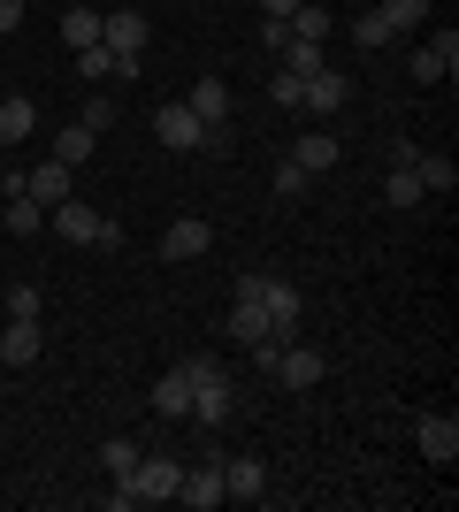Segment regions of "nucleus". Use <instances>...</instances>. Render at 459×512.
<instances>
[{
	"mask_svg": "<svg viewBox=\"0 0 459 512\" xmlns=\"http://www.w3.org/2000/svg\"><path fill=\"white\" fill-rule=\"evenodd\" d=\"M222 490H230V497H245V505H261V490H268V467L253 459V451H238V459H222Z\"/></svg>",
	"mask_w": 459,
	"mask_h": 512,
	"instance_id": "nucleus-15",
	"label": "nucleus"
},
{
	"mask_svg": "<svg viewBox=\"0 0 459 512\" xmlns=\"http://www.w3.org/2000/svg\"><path fill=\"white\" fill-rule=\"evenodd\" d=\"M31 130H39V107L23 100V92H8V100H0V146H23Z\"/></svg>",
	"mask_w": 459,
	"mask_h": 512,
	"instance_id": "nucleus-19",
	"label": "nucleus"
},
{
	"mask_svg": "<svg viewBox=\"0 0 459 512\" xmlns=\"http://www.w3.org/2000/svg\"><path fill=\"white\" fill-rule=\"evenodd\" d=\"M8 31H23V0H0V39Z\"/></svg>",
	"mask_w": 459,
	"mask_h": 512,
	"instance_id": "nucleus-35",
	"label": "nucleus"
},
{
	"mask_svg": "<svg viewBox=\"0 0 459 512\" xmlns=\"http://www.w3.org/2000/svg\"><path fill=\"white\" fill-rule=\"evenodd\" d=\"M406 69H414V85H444V77H452V69H459V31H452V23H444V31H437V39H429V46H421V54H414V62H406Z\"/></svg>",
	"mask_w": 459,
	"mask_h": 512,
	"instance_id": "nucleus-10",
	"label": "nucleus"
},
{
	"mask_svg": "<svg viewBox=\"0 0 459 512\" xmlns=\"http://www.w3.org/2000/svg\"><path fill=\"white\" fill-rule=\"evenodd\" d=\"M284 23H291V39H314V46L329 39V8H322V0H299Z\"/></svg>",
	"mask_w": 459,
	"mask_h": 512,
	"instance_id": "nucleus-24",
	"label": "nucleus"
},
{
	"mask_svg": "<svg viewBox=\"0 0 459 512\" xmlns=\"http://www.w3.org/2000/svg\"><path fill=\"white\" fill-rule=\"evenodd\" d=\"M291 8H299V0H261V16H291Z\"/></svg>",
	"mask_w": 459,
	"mask_h": 512,
	"instance_id": "nucleus-36",
	"label": "nucleus"
},
{
	"mask_svg": "<svg viewBox=\"0 0 459 512\" xmlns=\"http://www.w3.org/2000/svg\"><path fill=\"white\" fill-rule=\"evenodd\" d=\"M46 230L69 237V245H100V253H108V245H123V230H115L108 214H92L85 199H62V207H46Z\"/></svg>",
	"mask_w": 459,
	"mask_h": 512,
	"instance_id": "nucleus-2",
	"label": "nucleus"
},
{
	"mask_svg": "<svg viewBox=\"0 0 459 512\" xmlns=\"http://www.w3.org/2000/svg\"><path fill=\"white\" fill-rule=\"evenodd\" d=\"M291 46V23L284 16H261V54H284Z\"/></svg>",
	"mask_w": 459,
	"mask_h": 512,
	"instance_id": "nucleus-32",
	"label": "nucleus"
},
{
	"mask_svg": "<svg viewBox=\"0 0 459 512\" xmlns=\"http://www.w3.org/2000/svg\"><path fill=\"white\" fill-rule=\"evenodd\" d=\"M8 230H16V237H39L46 230V207L31 192H8Z\"/></svg>",
	"mask_w": 459,
	"mask_h": 512,
	"instance_id": "nucleus-25",
	"label": "nucleus"
},
{
	"mask_svg": "<svg viewBox=\"0 0 459 512\" xmlns=\"http://www.w3.org/2000/svg\"><path fill=\"white\" fill-rule=\"evenodd\" d=\"M345 100H352V77H345V69H314V77H306V85H299V107H306V115H314V123H329V115H345Z\"/></svg>",
	"mask_w": 459,
	"mask_h": 512,
	"instance_id": "nucleus-5",
	"label": "nucleus"
},
{
	"mask_svg": "<svg viewBox=\"0 0 459 512\" xmlns=\"http://www.w3.org/2000/svg\"><path fill=\"white\" fill-rule=\"evenodd\" d=\"M39 352H46V329H39V321H16V314H8V329H0V360H8V367H31Z\"/></svg>",
	"mask_w": 459,
	"mask_h": 512,
	"instance_id": "nucleus-16",
	"label": "nucleus"
},
{
	"mask_svg": "<svg viewBox=\"0 0 459 512\" xmlns=\"http://www.w3.org/2000/svg\"><path fill=\"white\" fill-rule=\"evenodd\" d=\"M100 467H108L115 482H123V474H138V444H131V436H108V444H100Z\"/></svg>",
	"mask_w": 459,
	"mask_h": 512,
	"instance_id": "nucleus-27",
	"label": "nucleus"
},
{
	"mask_svg": "<svg viewBox=\"0 0 459 512\" xmlns=\"http://www.w3.org/2000/svg\"><path fill=\"white\" fill-rule=\"evenodd\" d=\"M184 107H192L199 123L215 130V123H230V85H222V77H199L192 92H184Z\"/></svg>",
	"mask_w": 459,
	"mask_h": 512,
	"instance_id": "nucleus-18",
	"label": "nucleus"
},
{
	"mask_svg": "<svg viewBox=\"0 0 459 512\" xmlns=\"http://www.w3.org/2000/svg\"><path fill=\"white\" fill-rule=\"evenodd\" d=\"M299 85H306V77H291V69H276V77H268V100L284 107V115H299Z\"/></svg>",
	"mask_w": 459,
	"mask_h": 512,
	"instance_id": "nucleus-30",
	"label": "nucleus"
},
{
	"mask_svg": "<svg viewBox=\"0 0 459 512\" xmlns=\"http://www.w3.org/2000/svg\"><path fill=\"white\" fill-rule=\"evenodd\" d=\"M8 192H31L39 207H62V199H77V169H69V161H39V169L16 176Z\"/></svg>",
	"mask_w": 459,
	"mask_h": 512,
	"instance_id": "nucleus-6",
	"label": "nucleus"
},
{
	"mask_svg": "<svg viewBox=\"0 0 459 512\" xmlns=\"http://www.w3.org/2000/svg\"><path fill=\"white\" fill-rule=\"evenodd\" d=\"M421 459H429V467H452L459 459V421L452 413H421Z\"/></svg>",
	"mask_w": 459,
	"mask_h": 512,
	"instance_id": "nucleus-14",
	"label": "nucleus"
},
{
	"mask_svg": "<svg viewBox=\"0 0 459 512\" xmlns=\"http://www.w3.org/2000/svg\"><path fill=\"white\" fill-rule=\"evenodd\" d=\"M146 123H153V138H161V146H169V153H199V146H207V138H215V130L199 123V115H192V107H184V100H161V107H153V115H146Z\"/></svg>",
	"mask_w": 459,
	"mask_h": 512,
	"instance_id": "nucleus-3",
	"label": "nucleus"
},
{
	"mask_svg": "<svg viewBox=\"0 0 459 512\" xmlns=\"http://www.w3.org/2000/svg\"><path fill=\"white\" fill-rule=\"evenodd\" d=\"M414 176H421V192H452V184H459L452 153H421V161H414Z\"/></svg>",
	"mask_w": 459,
	"mask_h": 512,
	"instance_id": "nucleus-26",
	"label": "nucleus"
},
{
	"mask_svg": "<svg viewBox=\"0 0 459 512\" xmlns=\"http://www.w3.org/2000/svg\"><path fill=\"white\" fill-rule=\"evenodd\" d=\"M8 314H16V321H39V291H31V283H16V291H8Z\"/></svg>",
	"mask_w": 459,
	"mask_h": 512,
	"instance_id": "nucleus-33",
	"label": "nucleus"
},
{
	"mask_svg": "<svg viewBox=\"0 0 459 512\" xmlns=\"http://www.w3.org/2000/svg\"><path fill=\"white\" fill-rule=\"evenodd\" d=\"M306 184H314V176H306L299 161H291V153H284V161H276V199H299Z\"/></svg>",
	"mask_w": 459,
	"mask_h": 512,
	"instance_id": "nucleus-31",
	"label": "nucleus"
},
{
	"mask_svg": "<svg viewBox=\"0 0 459 512\" xmlns=\"http://www.w3.org/2000/svg\"><path fill=\"white\" fill-rule=\"evenodd\" d=\"M62 46H69V54H77V46H100V8L69 0V8H62Z\"/></svg>",
	"mask_w": 459,
	"mask_h": 512,
	"instance_id": "nucleus-20",
	"label": "nucleus"
},
{
	"mask_svg": "<svg viewBox=\"0 0 459 512\" xmlns=\"http://www.w3.org/2000/svg\"><path fill=\"white\" fill-rule=\"evenodd\" d=\"M207 245H215V230H207L199 214H176L169 230H161V245H153V253H161V260H199Z\"/></svg>",
	"mask_w": 459,
	"mask_h": 512,
	"instance_id": "nucleus-11",
	"label": "nucleus"
},
{
	"mask_svg": "<svg viewBox=\"0 0 459 512\" xmlns=\"http://www.w3.org/2000/svg\"><path fill=\"white\" fill-rule=\"evenodd\" d=\"M153 413H161V421H184V413H192V360H176L169 375L153 383Z\"/></svg>",
	"mask_w": 459,
	"mask_h": 512,
	"instance_id": "nucleus-13",
	"label": "nucleus"
},
{
	"mask_svg": "<svg viewBox=\"0 0 459 512\" xmlns=\"http://www.w3.org/2000/svg\"><path fill=\"white\" fill-rule=\"evenodd\" d=\"M352 39H360V46H398V31H391V16H383V8H368V16L352 23Z\"/></svg>",
	"mask_w": 459,
	"mask_h": 512,
	"instance_id": "nucleus-29",
	"label": "nucleus"
},
{
	"mask_svg": "<svg viewBox=\"0 0 459 512\" xmlns=\"http://www.w3.org/2000/svg\"><path fill=\"white\" fill-rule=\"evenodd\" d=\"M230 337H238V344H261V337H276V321H268V306H261V291H253V276H238V306H230Z\"/></svg>",
	"mask_w": 459,
	"mask_h": 512,
	"instance_id": "nucleus-9",
	"label": "nucleus"
},
{
	"mask_svg": "<svg viewBox=\"0 0 459 512\" xmlns=\"http://www.w3.org/2000/svg\"><path fill=\"white\" fill-rule=\"evenodd\" d=\"M268 375H276V383H284V390H314V383H322V375H329V360H322V352H314V344H299V337H291L284 352H276V367H268Z\"/></svg>",
	"mask_w": 459,
	"mask_h": 512,
	"instance_id": "nucleus-7",
	"label": "nucleus"
},
{
	"mask_svg": "<svg viewBox=\"0 0 459 512\" xmlns=\"http://www.w3.org/2000/svg\"><path fill=\"white\" fill-rule=\"evenodd\" d=\"M253 291H261L268 321H276V344H291V337H299V321H306V299H299V283H284V276H253Z\"/></svg>",
	"mask_w": 459,
	"mask_h": 512,
	"instance_id": "nucleus-4",
	"label": "nucleus"
},
{
	"mask_svg": "<svg viewBox=\"0 0 459 512\" xmlns=\"http://www.w3.org/2000/svg\"><path fill=\"white\" fill-rule=\"evenodd\" d=\"M421 199H429V192H421V176L391 161V176H383V207H398V214H406V207H421Z\"/></svg>",
	"mask_w": 459,
	"mask_h": 512,
	"instance_id": "nucleus-23",
	"label": "nucleus"
},
{
	"mask_svg": "<svg viewBox=\"0 0 459 512\" xmlns=\"http://www.w3.org/2000/svg\"><path fill=\"white\" fill-rule=\"evenodd\" d=\"M176 505H192V512L230 505V490H222V467H184V482H176Z\"/></svg>",
	"mask_w": 459,
	"mask_h": 512,
	"instance_id": "nucleus-12",
	"label": "nucleus"
},
{
	"mask_svg": "<svg viewBox=\"0 0 459 512\" xmlns=\"http://www.w3.org/2000/svg\"><path fill=\"white\" fill-rule=\"evenodd\" d=\"M291 161H299L306 176H329V169H337V161H345V146H337L329 130H306L299 146H291Z\"/></svg>",
	"mask_w": 459,
	"mask_h": 512,
	"instance_id": "nucleus-17",
	"label": "nucleus"
},
{
	"mask_svg": "<svg viewBox=\"0 0 459 512\" xmlns=\"http://www.w3.org/2000/svg\"><path fill=\"white\" fill-rule=\"evenodd\" d=\"M77 77H92V85H100V77H138V69L123 62V54H108V46H77Z\"/></svg>",
	"mask_w": 459,
	"mask_h": 512,
	"instance_id": "nucleus-21",
	"label": "nucleus"
},
{
	"mask_svg": "<svg viewBox=\"0 0 459 512\" xmlns=\"http://www.w3.org/2000/svg\"><path fill=\"white\" fill-rule=\"evenodd\" d=\"M146 16H138V8H115V16H100V46H108V54H123V62L138 69V54H146Z\"/></svg>",
	"mask_w": 459,
	"mask_h": 512,
	"instance_id": "nucleus-8",
	"label": "nucleus"
},
{
	"mask_svg": "<svg viewBox=\"0 0 459 512\" xmlns=\"http://www.w3.org/2000/svg\"><path fill=\"white\" fill-rule=\"evenodd\" d=\"M77 123H85V130H108V123H115V100H85V115H77Z\"/></svg>",
	"mask_w": 459,
	"mask_h": 512,
	"instance_id": "nucleus-34",
	"label": "nucleus"
},
{
	"mask_svg": "<svg viewBox=\"0 0 459 512\" xmlns=\"http://www.w3.org/2000/svg\"><path fill=\"white\" fill-rule=\"evenodd\" d=\"M92 153H100V130H85V123H69L62 138H54V161H69V169H85Z\"/></svg>",
	"mask_w": 459,
	"mask_h": 512,
	"instance_id": "nucleus-22",
	"label": "nucleus"
},
{
	"mask_svg": "<svg viewBox=\"0 0 459 512\" xmlns=\"http://www.w3.org/2000/svg\"><path fill=\"white\" fill-rule=\"evenodd\" d=\"M230 413H238V383H230V375H222L215 360H192V413H184V421L222 428Z\"/></svg>",
	"mask_w": 459,
	"mask_h": 512,
	"instance_id": "nucleus-1",
	"label": "nucleus"
},
{
	"mask_svg": "<svg viewBox=\"0 0 459 512\" xmlns=\"http://www.w3.org/2000/svg\"><path fill=\"white\" fill-rule=\"evenodd\" d=\"M383 16H391V31L406 39V31H421V23H429V0H383Z\"/></svg>",
	"mask_w": 459,
	"mask_h": 512,
	"instance_id": "nucleus-28",
	"label": "nucleus"
}]
</instances>
